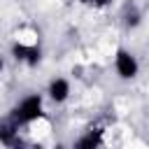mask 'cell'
Returning a JSON list of instances; mask_svg holds the SVG:
<instances>
[{
	"label": "cell",
	"instance_id": "cell-1",
	"mask_svg": "<svg viewBox=\"0 0 149 149\" xmlns=\"http://www.w3.org/2000/svg\"><path fill=\"white\" fill-rule=\"evenodd\" d=\"M40 109H42V100H40L37 95H30V98H26V100L14 109V121H19V123L33 121V119L40 116Z\"/></svg>",
	"mask_w": 149,
	"mask_h": 149
},
{
	"label": "cell",
	"instance_id": "cell-2",
	"mask_svg": "<svg viewBox=\"0 0 149 149\" xmlns=\"http://www.w3.org/2000/svg\"><path fill=\"white\" fill-rule=\"evenodd\" d=\"M116 70H119V74L121 77H133L135 72H137V63H135V58L130 56V54H126V51H119V56H116Z\"/></svg>",
	"mask_w": 149,
	"mask_h": 149
},
{
	"label": "cell",
	"instance_id": "cell-3",
	"mask_svg": "<svg viewBox=\"0 0 149 149\" xmlns=\"http://www.w3.org/2000/svg\"><path fill=\"white\" fill-rule=\"evenodd\" d=\"M14 56H16V58H23V61H28V63H37L40 51H37L35 47H23V44H16V47H14Z\"/></svg>",
	"mask_w": 149,
	"mask_h": 149
},
{
	"label": "cell",
	"instance_id": "cell-4",
	"mask_svg": "<svg viewBox=\"0 0 149 149\" xmlns=\"http://www.w3.org/2000/svg\"><path fill=\"white\" fill-rule=\"evenodd\" d=\"M49 93H51V98L54 100H65L68 98V81H63V79H56L54 84H51V88H49Z\"/></svg>",
	"mask_w": 149,
	"mask_h": 149
},
{
	"label": "cell",
	"instance_id": "cell-5",
	"mask_svg": "<svg viewBox=\"0 0 149 149\" xmlns=\"http://www.w3.org/2000/svg\"><path fill=\"white\" fill-rule=\"evenodd\" d=\"M100 135H102V130L88 133L84 140H79V142H77V147H74V149H95V147H98V142H100Z\"/></svg>",
	"mask_w": 149,
	"mask_h": 149
},
{
	"label": "cell",
	"instance_id": "cell-6",
	"mask_svg": "<svg viewBox=\"0 0 149 149\" xmlns=\"http://www.w3.org/2000/svg\"><path fill=\"white\" fill-rule=\"evenodd\" d=\"M14 137V123H2L0 126V140L2 142H9Z\"/></svg>",
	"mask_w": 149,
	"mask_h": 149
},
{
	"label": "cell",
	"instance_id": "cell-7",
	"mask_svg": "<svg viewBox=\"0 0 149 149\" xmlns=\"http://www.w3.org/2000/svg\"><path fill=\"white\" fill-rule=\"evenodd\" d=\"M95 2H98V5H105V2H109V0H95Z\"/></svg>",
	"mask_w": 149,
	"mask_h": 149
},
{
	"label": "cell",
	"instance_id": "cell-8",
	"mask_svg": "<svg viewBox=\"0 0 149 149\" xmlns=\"http://www.w3.org/2000/svg\"><path fill=\"white\" fill-rule=\"evenodd\" d=\"M81 2H95V0H81Z\"/></svg>",
	"mask_w": 149,
	"mask_h": 149
},
{
	"label": "cell",
	"instance_id": "cell-9",
	"mask_svg": "<svg viewBox=\"0 0 149 149\" xmlns=\"http://www.w3.org/2000/svg\"><path fill=\"white\" fill-rule=\"evenodd\" d=\"M0 68H2V63H0Z\"/></svg>",
	"mask_w": 149,
	"mask_h": 149
}]
</instances>
